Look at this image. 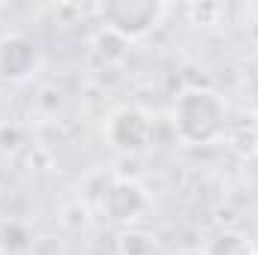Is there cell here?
Returning <instances> with one entry per match:
<instances>
[{
    "mask_svg": "<svg viewBox=\"0 0 258 255\" xmlns=\"http://www.w3.org/2000/svg\"><path fill=\"white\" fill-rule=\"evenodd\" d=\"M255 138H258V117H255Z\"/></svg>",
    "mask_w": 258,
    "mask_h": 255,
    "instance_id": "52a82bcc",
    "label": "cell"
},
{
    "mask_svg": "<svg viewBox=\"0 0 258 255\" xmlns=\"http://www.w3.org/2000/svg\"><path fill=\"white\" fill-rule=\"evenodd\" d=\"M108 138L117 150H141L147 147V138H150V120L135 108H123L111 117Z\"/></svg>",
    "mask_w": 258,
    "mask_h": 255,
    "instance_id": "3957f363",
    "label": "cell"
},
{
    "mask_svg": "<svg viewBox=\"0 0 258 255\" xmlns=\"http://www.w3.org/2000/svg\"><path fill=\"white\" fill-rule=\"evenodd\" d=\"M225 123V102L213 90H183L174 102V129L186 144L213 141Z\"/></svg>",
    "mask_w": 258,
    "mask_h": 255,
    "instance_id": "6da1fadb",
    "label": "cell"
},
{
    "mask_svg": "<svg viewBox=\"0 0 258 255\" xmlns=\"http://www.w3.org/2000/svg\"><path fill=\"white\" fill-rule=\"evenodd\" d=\"M102 207L108 210L111 219H117V222H129V219H135V216L144 210V192L138 189L135 183L117 180V183H111V189L105 192Z\"/></svg>",
    "mask_w": 258,
    "mask_h": 255,
    "instance_id": "5b68a950",
    "label": "cell"
},
{
    "mask_svg": "<svg viewBox=\"0 0 258 255\" xmlns=\"http://www.w3.org/2000/svg\"><path fill=\"white\" fill-rule=\"evenodd\" d=\"M36 45L24 36H6L0 39V75L3 78H27L33 69H36Z\"/></svg>",
    "mask_w": 258,
    "mask_h": 255,
    "instance_id": "277c9868",
    "label": "cell"
},
{
    "mask_svg": "<svg viewBox=\"0 0 258 255\" xmlns=\"http://www.w3.org/2000/svg\"><path fill=\"white\" fill-rule=\"evenodd\" d=\"M165 6L159 0H111L102 6L105 24L123 36V39H138L147 30H153L162 18Z\"/></svg>",
    "mask_w": 258,
    "mask_h": 255,
    "instance_id": "7a4b0ae2",
    "label": "cell"
},
{
    "mask_svg": "<svg viewBox=\"0 0 258 255\" xmlns=\"http://www.w3.org/2000/svg\"><path fill=\"white\" fill-rule=\"evenodd\" d=\"M207 255H255V249H252V243H249L243 234L225 231V234H219V237L210 243Z\"/></svg>",
    "mask_w": 258,
    "mask_h": 255,
    "instance_id": "8992f818",
    "label": "cell"
}]
</instances>
